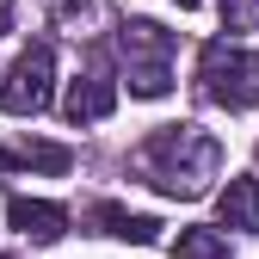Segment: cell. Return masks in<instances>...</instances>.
Listing matches in <instances>:
<instances>
[{"mask_svg": "<svg viewBox=\"0 0 259 259\" xmlns=\"http://www.w3.org/2000/svg\"><path fill=\"white\" fill-rule=\"evenodd\" d=\"M130 167L167 198H204L210 179L222 173V142L198 123H167L130 154Z\"/></svg>", "mask_w": 259, "mask_h": 259, "instance_id": "1", "label": "cell"}, {"mask_svg": "<svg viewBox=\"0 0 259 259\" xmlns=\"http://www.w3.org/2000/svg\"><path fill=\"white\" fill-rule=\"evenodd\" d=\"M117 62L136 99H167L173 93V31L154 19H123L117 25Z\"/></svg>", "mask_w": 259, "mask_h": 259, "instance_id": "2", "label": "cell"}, {"mask_svg": "<svg viewBox=\"0 0 259 259\" xmlns=\"http://www.w3.org/2000/svg\"><path fill=\"white\" fill-rule=\"evenodd\" d=\"M198 87L222 111H253L259 105V56L247 44H229V37L204 44L198 50Z\"/></svg>", "mask_w": 259, "mask_h": 259, "instance_id": "3", "label": "cell"}, {"mask_svg": "<svg viewBox=\"0 0 259 259\" xmlns=\"http://www.w3.org/2000/svg\"><path fill=\"white\" fill-rule=\"evenodd\" d=\"M50 99H56V50L50 44H25L19 62L0 74V105L13 117H37V111H50Z\"/></svg>", "mask_w": 259, "mask_h": 259, "instance_id": "4", "label": "cell"}, {"mask_svg": "<svg viewBox=\"0 0 259 259\" xmlns=\"http://www.w3.org/2000/svg\"><path fill=\"white\" fill-rule=\"evenodd\" d=\"M117 111V87L105 68H87L80 80H68V93H62V117L68 123H99Z\"/></svg>", "mask_w": 259, "mask_h": 259, "instance_id": "5", "label": "cell"}, {"mask_svg": "<svg viewBox=\"0 0 259 259\" xmlns=\"http://www.w3.org/2000/svg\"><path fill=\"white\" fill-rule=\"evenodd\" d=\"M7 222H13L25 241H37V247H50V241L68 235V210L50 204V198H13L7 204Z\"/></svg>", "mask_w": 259, "mask_h": 259, "instance_id": "6", "label": "cell"}, {"mask_svg": "<svg viewBox=\"0 0 259 259\" xmlns=\"http://www.w3.org/2000/svg\"><path fill=\"white\" fill-rule=\"evenodd\" d=\"M87 222H93L99 235H111V241H136V247L160 241V222H154V216H142V210H123V204H93V210H87Z\"/></svg>", "mask_w": 259, "mask_h": 259, "instance_id": "7", "label": "cell"}, {"mask_svg": "<svg viewBox=\"0 0 259 259\" xmlns=\"http://www.w3.org/2000/svg\"><path fill=\"white\" fill-rule=\"evenodd\" d=\"M0 167H37V173H68L74 167V154L62 148V142H13V148H0Z\"/></svg>", "mask_w": 259, "mask_h": 259, "instance_id": "8", "label": "cell"}, {"mask_svg": "<svg viewBox=\"0 0 259 259\" xmlns=\"http://www.w3.org/2000/svg\"><path fill=\"white\" fill-rule=\"evenodd\" d=\"M222 222L241 235H259V179H229L222 185Z\"/></svg>", "mask_w": 259, "mask_h": 259, "instance_id": "9", "label": "cell"}, {"mask_svg": "<svg viewBox=\"0 0 259 259\" xmlns=\"http://www.w3.org/2000/svg\"><path fill=\"white\" fill-rule=\"evenodd\" d=\"M173 259H229V241H222L216 229H179Z\"/></svg>", "mask_w": 259, "mask_h": 259, "instance_id": "10", "label": "cell"}, {"mask_svg": "<svg viewBox=\"0 0 259 259\" xmlns=\"http://www.w3.org/2000/svg\"><path fill=\"white\" fill-rule=\"evenodd\" d=\"M222 7V25L229 31H253L259 25V0H216Z\"/></svg>", "mask_w": 259, "mask_h": 259, "instance_id": "11", "label": "cell"}, {"mask_svg": "<svg viewBox=\"0 0 259 259\" xmlns=\"http://www.w3.org/2000/svg\"><path fill=\"white\" fill-rule=\"evenodd\" d=\"M7 31H13V7H7V0H0V37H7Z\"/></svg>", "mask_w": 259, "mask_h": 259, "instance_id": "12", "label": "cell"}, {"mask_svg": "<svg viewBox=\"0 0 259 259\" xmlns=\"http://www.w3.org/2000/svg\"><path fill=\"white\" fill-rule=\"evenodd\" d=\"M179 7H185V13H191V7H198V0H179Z\"/></svg>", "mask_w": 259, "mask_h": 259, "instance_id": "13", "label": "cell"}, {"mask_svg": "<svg viewBox=\"0 0 259 259\" xmlns=\"http://www.w3.org/2000/svg\"><path fill=\"white\" fill-rule=\"evenodd\" d=\"M0 259H7V253H0Z\"/></svg>", "mask_w": 259, "mask_h": 259, "instance_id": "14", "label": "cell"}]
</instances>
